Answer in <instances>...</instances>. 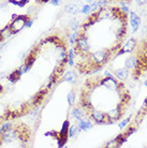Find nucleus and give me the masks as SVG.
Masks as SVG:
<instances>
[{
	"mask_svg": "<svg viewBox=\"0 0 147 148\" xmlns=\"http://www.w3.org/2000/svg\"><path fill=\"white\" fill-rule=\"evenodd\" d=\"M29 18H31L30 14H14L12 15V19L11 23L8 24V27H9V30L11 31L12 34H19V31H22L26 26V23Z\"/></svg>",
	"mask_w": 147,
	"mask_h": 148,
	"instance_id": "nucleus-1",
	"label": "nucleus"
},
{
	"mask_svg": "<svg viewBox=\"0 0 147 148\" xmlns=\"http://www.w3.org/2000/svg\"><path fill=\"white\" fill-rule=\"evenodd\" d=\"M48 91H49V89L46 88V87H43V88H41L38 92L34 93V96L31 98V100L28 102V104H29V106L31 108H37V106H39L42 102H43V100L45 99V97H46V95L48 93Z\"/></svg>",
	"mask_w": 147,
	"mask_h": 148,
	"instance_id": "nucleus-2",
	"label": "nucleus"
},
{
	"mask_svg": "<svg viewBox=\"0 0 147 148\" xmlns=\"http://www.w3.org/2000/svg\"><path fill=\"white\" fill-rule=\"evenodd\" d=\"M41 52V47L40 45H37V46H33L29 52L26 54L25 60H24V63L26 66H28L29 68H32V66L34 64L36 60L38 59V56Z\"/></svg>",
	"mask_w": 147,
	"mask_h": 148,
	"instance_id": "nucleus-3",
	"label": "nucleus"
},
{
	"mask_svg": "<svg viewBox=\"0 0 147 148\" xmlns=\"http://www.w3.org/2000/svg\"><path fill=\"white\" fill-rule=\"evenodd\" d=\"M136 45H137V41L134 38H130L115 55L122 56V55H125V54H132L134 52V49H135Z\"/></svg>",
	"mask_w": 147,
	"mask_h": 148,
	"instance_id": "nucleus-4",
	"label": "nucleus"
},
{
	"mask_svg": "<svg viewBox=\"0 0 147 148\" xmlns=\"http://www.w3.org/2000/svg\"><path fill=\"white\" fill-rule=\"evenodd\" d=\"M130 14V25L132 28V32H136L141 26V17L135 12H129Z\"/></svg>",
	"mask_w": 147,
	"mask_h": 148,
	"instance_id": "nucleus-5",
	"label": "nucleus"
},
{
	"mask_svg": "<svg viewBox=\"0 0 147 148\" xmlns=\"http://www.w3.org/2000/svg\"><path fill=\"white\" fill-rule=\"evenodd\" d=\"M22 72H21V70L19 69H16V70H14L12 73H10L9 75L7 76V79L10 83H12V84H15V83H17V82L21 79V77H22Z\"/></svg>",
	"mask_w": 147,
	"mask_h": 148,
	"instance_id": "nucleus-6",
	"label": "nucleus"
},
{
	"mask_svg": "<svg viewBox=\"0 0 147 148\" xmlns=\"http://www.w3.org/2000/svg\"><path fill=\"white\" fill-rule=\"evenodd\" d=\"M129 72L126 68H119V69H116V70L114 71V74H115V76L119 79V81H126L127 78H128L129 76Z\"/></svg>",
	"mask_w": 147,
	"mask_h": 148,
	"instance_id": "nucleus-7",
	"label": "nucleus"
},
{
	"mask_svg": "<svg viewBox=\"0 0 147 148\" xmlns=\"http://www.w3.org/2000/svg\"><path fill=\"white\" fill-rule=\"evenodd\" d=\"M72 116L80 121V120L86 119V116H87V115H86V113H85L80 106H76V108H73V110H72Z\"/></svg>",
	"mask_w": 147,
	"mask_h": 148,
	"instance_id": "nucleus-8",
	"label": "nucleus"
},
{
	"mask_svg": "<svg viewBox=\"0 0 147 148\" xmlns=\"http://www.w3.org/2000/svg\"><path fill=\"white\" fill-rule=\"evenodd\" d=\"M65 11L67 12V13H69V14H77V13H80L81 12V8H80V5L76 3H71V4H68V5H66V8H65Z\"/></svg>",
	"mask_w": 147,
	"mask_h": 148,
	"instance_id": "nucleus-9",
	"label": "nucleus"
},
{
	"mask_svg": "<svg viewBox=\"0 0 147 148\" xmlns=\"http://www.w3.org/2000/svg\"><path fill=\"white\" fill-rule=\"evenodd\" d=\"M78 127H80V129L81 131H87V130L91 129L93 125H92V122L90 119H83V120H80L78 121Z\"/></svg>",
	"mask_w": 147,
	"mask_h": 148,
	"instance_id": "nucleus-10",
	"label": "nucleus"
},
{
	"mask_svg": "<svg viewBox=\"0 0 147 148\" xmlns=\"http://www.w3.org/2000/svg\"><path fill=\"white\" fill-rule=\"evenodd\" d=\"M76 78H77V74L74 72V71H68V72H66L65 73V75H63V79L65 82H68V83H75L76 82Z\"/></svg>",
	"mask_w": 147,
	"mask_h": 148,
	"instance_id": "nucleus-11",
	"label": "nucleus"
},
{
	"mask_svg": "<svg viewBox=\"0 0 147 148\" xmlns=\"http://www.w3.org/2000/svg\"><path fill=\"white\" fill-rule=\"evenodd\" d=\"M30 0H8V2L11 4H14V5H17V7H25L26 4L29 2Z\"/></svg>",
	"mask_w": 147,
	"mask_h": 148,
	"instance_id": "nucleus-12",
	"label": "nucleus"
},
{
	"mask_svg": "<svg viewBox=\"0 0 147 148\" xmlns=\"http://www.w3.org/2000/svg\"><path fill=\"white\" fill-rule=\"evenodd\" d=\"M81 131L78 125H72V126L69 128V137H73L74 135H76L78 132Z\"/></svg>",
	"mask_w": 147,
	"mask_h": 148,
	"instance_id": "nucleus-13",
	"label": "nucleus"
},
{
	"mask_svg": "<svg viewBox=\"0 0 147 148\" xmlns=\"http://www.w3.org/2000/svg\"><path fill=\"white\" fill-rule=\"evenodd\" d=\"M80 23H78V21L77 19H72L70 22V24H69V28H70V30H72V31H76V30L80 29Z\"/></svg>",
	"mask_w": 147,
	"mask_h": 148,
	"instance_id": "nucleus-14",
	"label": "nucleus"
},
{
	"mask_svg": "<svg viewBox=\"0 0 147 148\" xmlns=\"http://www.w3.org/2000/svg\"><path fill=\"white\" fill-rule=\"evenodd\" d=\"M67 99H68V103L70 106H72L75 102V99H76V96H75V92L74 91H70V92L68 93V96H67Z\"/></svg>",
	"mask_w": 147,
	"mask_h": 148,
	"instance_id": "nucleus-15",
	"label": "nucleus"
},
{
	"mask_svg": "<svg viewBox=\"0 0 147 148\" xmlns=\"http://www.w3.org/2000/svg\"><path fill=\"white\" fill-rule=\"evenodd\" d=\"M81 13H83V14H89L90 13V4L89 3H86L84 4L83 7L81 8Z\"/></svg>",
	"mask_w": 147,
	"mask_h": 148,
	"instance_id": "nucleus-16",
	"label": "nucleus"
},
{
	"mask_svg": "<svg viewBox=\"0 0 147 148\" xmlns=\"http://www.w3.org/2000/svg\"><path fill=\"white\" fill-rule=\"evenodd\" d=\"M135 131H136V127H129V129L126 130L125 132H124V134H125L127 137H129L130 135H131V134L134 133Z\"/></svg>",
	"mask_w": 147,
	"mask_h": 148,
	"instance_id": "nucleus-17",
	"label": "nucleus"
},
{
	"mask_svg": "<svg viewBox=\"0 0 147 148\" xmlns=\"http://www.w3.org/2000/svg\"><path fill=\"white\" fill-rule=\"evenodd\" d=\"M130 117H129V118H126L125 120H122V121H120V123H119V125H118V127H119V128H120V129H124V128H126V127H127V125H128L129 122H130Z\"/></svg>",
	"mask_w": 147,
	"mask_h": 148,
	"instance_id": "nucleus-18",
	"label": "nucleus"
},
{
	"mask_svg": "<svg viewBox=\"0 0 147 148\" xmlns=\"http://www.w3.org/2000/svg\"><path fill=\"white\" fill-rule=\"evenodd\" d=\"M32 24H33V19L32 18H29L28 21H27V23H26L25 28H30V27L32 26Z\"/></svg>",
	"mask_w": 147,
	"mask_h": 148,
	"instance_id": "nucleus-19",
	"label": "nucleus"
},
{
	"mask_svg": "<svg viewBox=\"0 0 147 148\" xmlns=\"http://www.w3.org/2000/svg\"><path fill=\"white\" fill-rule=\"evenodd\" d=\"M54 7H57V5H59V4L61 3V0H51L49 1Z\"/></svg>",
	"mask_w": 147,
	"mask_h": 148,
	"instance_id": "nucleus-20",
	"label": "nucleus"
},
{
	"mask_svg": "<svg viewBox=\"0 0 147 148\" xmlns=\"http://www.w3.org/2000/svg\"><path fill=\"white\" fill-rule=\"evenodd\" d=\"M137 5H144L147 2V0H135Z\"/></svg>",
	"mask_w": 147,
	"mask_h": 148,
	"instance_id": "nucleus-21",
	"label": "nucleus"
},
{
	"mask_svg": "<svg viewBox=\"0 0 147 148\" xmlns=\"http://www.w3.org/2000/svg\"><path fill=\"white\" fill-rule=\"evenodd\" d=\"M51 0H36V2H37L38 4L39 3H47V2H49Z\"/></svg>",
	"mask_w": 147,
	"mask_h": 148,
	"instance_id": "nucleus-22",
	"label": "nucleus"
},
{
	"mask_svg": "<svg viewBox=\"0 0 147 148\" xmlns=\"http://www.w3.org/2000/svg\"><path fill=\"white\" fill-rule=\"evenodd\" d=\"M7 8H8V3H1L0 4V9H1V10H5Z\"/></svg>",
	"mask_w": 147,
	"mask_h": 148,
	"instance_id": "nucleus-23",
	"label": "nucleus"
},
{
	"mask_svg": "<svg viewBox=\"0 0 147 148\" xmlns=\"http://www.w3.org/2000/svg\"><path fill=\"white\" fill-rule=\"evenodd\" d=\"M4 38H3V36H2V34H1V31H0V44H1V43H3L4 42Z\"/></svg>",
	"mask_w": 147,
	"mask_h": 148,
	"instance_id": "nucleus-24",
	"label": "nucleus"
},
{
	"mask_svg": "<svg viewBox=\"0 0 147 148\" xmlns=\"http://www.w3.org/2000/svg\"><path fill=\"white\" fill-rule=\"evenodd\" d=\"M83 1H85L86 3H91V2H93L95 0H83Z\"/></svg>",
	"mask_w": 147,
	"mask_h": 148,
	"instance_id": "nucleus-25",
	"label": "nucleus"
},
{
	"mask_svg": "<svg viewBox=\"0 0 147 148\" xmlns=\"http://www.w3.org/2000/svg\"><path fill=\"white\" fill-rule=\"evenodd\" d=\"M144 85H145L147 87V78H146V81H145V83H144Z\"/></svg>",
	"mask_w": 147,
	"mask_h": 148,
	"instance_id": "nucleus-26",
	"label": "nucleus"
},
{
	"mask_svg": "<svg viewBox=\"0 0 147 148\" xmlns=\"http://www.w3.org/2000/svg\"><path fill=\"white\" fill-rule=\"evenodd\" d=\"M0 68H1V60H0Z\"/></svg>",
	"mask_w": 147,
	"mask_h": 148,
	"instance_id": "nucleus-27",
	"label": "nucleus"
}]
</instances>
